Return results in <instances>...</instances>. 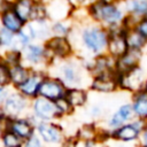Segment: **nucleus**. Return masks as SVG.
Wrapping results in <instances>:
<instances>
[{"label": "nucleus", "instance_id": "f257e3e1", "mask_svg": "<svg viewBox=\"0 0 147 147\" xmlns=\"http://www.w3.org/2000/svg\"><path fill=\"white\" fill-rule=\"evenodd\" d=\"M80 24L82 26L78 28V39L80 48L87 55L86 59H93L107 53L109 31L91 20Z\"/></svg>", "mask_w": 147, "mask_h": 147}, {"label": "nucleus", "instance_id": "f03ea898", "mask_svg": "<svg viewBox=\"0 0 147 147\" xmlns=\"http://www.w3.org/2000/svg\"><path fill=\"white\" fill-rule=\"evenodd\" d=\"M87 11L91 21L106 28L108 31L123 28L125 11L122 2L115 1H92L87 3Z\"/></svg>", "mask_w": 147, "mask_h": 147}, {"label": "nucleus", "instance_id": "7ed1b4c3", "mask_svg": "<svg viewBox=\"0 0 147 147\" xmlns=\"http://www.w3.org/2000/svg\"><path fill=\"white\" fill-rule=\"evenodd\" d=\"M48 74L51 76H54L59 78L67 88H87V86L84 84L86 76L91 77L90 72L84 68L83 62L80 57H71L63 61H55L49 68ZM92 78V77H91Z\"/></svg>", "mask_w": 147, "mask_h": 147}, {"label": "nucleus", "instance_id": "20e7f679", "mask_svg": "<svg viewBox=\"0 0 147 147\" xmlns=\"http://www.w3.org/2000/svg\"><path fill=\"white\" fill-rule=\"evenodd\" d=\"M30 107L31 100L22 95L15 88L10 90V92L1 105L2 113L7 118H18L29 116Z\"/></svg>", "mask_w": 147, "mask_h": 147}, {"label": "nucleus", "instance_id": "39448f33", "mask_svg": "<svg viewBox=\"0 0 147 147\" xmlns=\"http://www.w3.org/2000/svg\"><path fill=\"white\" fill-rule=\"evenodd\" d=\"M29 116L34 121L36 124L39 122H56L61 118L56 103L41 96H37L36 99L31 100Z\"/></svg>", "mask_w": 147, "mask_h": 147}, {"label": "nucleus", "instance_id": "423d86ee", "mask_svg": "<svg viewBox=\"0 0 147 147\" xmlns=\"http://www.w3.org/2000/svg\"><path fill=\"white\" fill-rule=\"evenodd\" d=\"M117 79L119 91H124L132 95L144 91L147 80V71L142 65H138L125 74L117 75Z\"/></svg>", "mask_w": 147, "mask_h": 147}, {"label": "nucleus", "instance_id": "0eeeda50", "mask_svg": "<svg viewBox=\"0 0 147 147\" xmlns=\"http://www.w3.org/2000/svg\"><path fill=\"white\" fill-rule=\"evenodd\" d=\"M36 134L46 147H60L67 138L57 122H39L36 124Z\"/></svg>", "mask_w": 147, "mask_h": 147}, {"label": "nucleus", "instance_id": "6e6552de", "mask_svg": "<svg viewBox=\"0 0 147 147\" xmlns=\"http://www.w3.org/2000/svg\"><path fill=\"white\" fill-rule=\"evenodd\" d=\"M44 46L53 60L55 61H63L71 59L75 55V48L71 40L67 37H54L52 36L47 41L44 42Z\"/></svg>", "mask_w": 147, "mask_h": 147}, {"label": "nucleus", "instance_id": "1a4fd4ad", "mask_svg": "<svg viewBox=\"0 0 147 147\" xmlns=\"http://www.w3.org/2000/svg\"><path fill=\"white\" fill-rule=\"evenodd\" d=\"M146 122L134 118L133 121L122 125L121 127L111 131L110 139L123 144H138Z\"/></svg>", "mask_w": 147, "mask_h": 147}, {"label": "nucleus", "instance_id": "9d476101", "mask_svg": "<svg viewBox=\"0 0 147 147\" xmlns=\"http://www.w3.org/2000/svg\"><path fill=\"white\" fill-rule=\"evenodd\" d=\"M1 130H9L23 141L36 134V123L30 116L18 118H7L0 123Z\"/></svg>", "mask_w": 147, "mask_h": 147}, {"label": "nucleus", "instance_id": "9b49d317", "mask_svg": "<svg viewBox=\"0 0 147 147\" xmlns=\"http://www.w3.org/2000/svg\"><path fill=\"white\" fill-rule=\"evenodd\" d=\"M67 91H68V88L64 86V84L59 78L46 74L41 82L38 96H41L49 101L56 102V101L65 98Z\"/></svg>", "mask_w": 147, "mask_h": 147}, {"label": "nucleus", "instance_id": "f8f14e48", "mask_svg": "<svg viewBox=\"0 0 147 147\" xmlns=\"http://www.w3.org/2000/svg\"><path fill=\"white\" fill-rule=\"evenodd\" d=\"M134 118L136 116H134L131 103L125 102V103H122L119 107L116 108V110L111 113V115L106 119V127H102V129L110 133L111 131L133 121Z\"/></svg>", "mask_w": 147, "mask_h": 147}, {"label": "nucleus", "instance_id": "ddd939ff", "mask_svg": "<svg viewBox=\"0 0 147 147\" xmlns=\"http://www.w3.org/2000/svg\"><path fill=\"white\" fill-rule=\"evenodd\" d=\"M88 90L99 94H111V93H115L116 91H119L117 74L114 72V74L92 77Z\"/></svg>", "mask_w": 147, "mask_h": 147}, {"label": "nucleus", "instance_id": "4468645a", "mask_svg": "<svg viewBox=\"0 0 147 147\" xmlns=\"http://www.w3.org/2000/svg\"><path fill=\"white\" fill-rule=\"evenodd\" d=\"M129 51L126 38H125V29L121 28L117 30L109 31V40L107 46V54L117 60L123 56Z\"/></svg>", "mask_w": 147, "mask_h": 147}, {"label": "nucleus", "instance_id": "2eb2a0df", "mask_svg": "<svg viewBox=\"0 0 147 147\" xmlns=\"http://www.w3.org/2000/svg\"><path fill=\"white\" fill-rule=\"evenodd\" d=\"M0 26L14 34L21 32L25 26V23L17 16L15 10L13 9V1H10L9 6L0 13Z\"/></svg>", "mask_w": 147, "mask_h": 147}, {"label": "nucleus", "instance_id": "dca6fc26", "mask_svg": "<svg viewBox=\"0 0 147 147\" xmlns=\"http://www.w3.org/2000/svg\"><path fill=\"white\" fill-rule=\"evenodd\" d=\"M46 74L47 72H44V71H32L31 76L18 88H16V91H18L22 95H24L29 100L36 99L38 96L41 82Z\"/></svg>", "mask_w": 147, "mask_h": 147}, {"label": "nucleus", "instance_id": "f3484780", "mask_svg": "<svg viewBox=\"0 0 147 147\" xmlns=\"http://www.w3.org/2000/svg\"><path fill=\"white\" fill-rule=\"evenodd\" d=\"M142 51H133L129 49L123 56L118 57L116 60L115 64V71L117 75L125 74L132 69H134L138 65H141V59H142Z\"/></svg>", "mask_w": 147, "mask_h": 147}, {"label": "nucleus", "instance_id": "a211bd4d", "mask_svg": "<svg viewBox=\"0 0 147 147\" xmlns=\"http://www.w3.org/2000/svg\"><path fill=\"white\" fill-rule=\"evenodd\" d=\"M32 36L33 42L44 44L52 37L51 21H32L25 24Z\"/></svg>", "mask_w": 147, "mask_h": 147}, {"label": "nucleus", "instance_id": "6ab92c4d", "mask_svg": "<svg viewBox=\"0 0 147 147\" xmlns=\"http://www.w3.org/2000/svg\"><path fill=\"white\" fill-rule=\"evenodd\" d=\"M137 119L147 122V92L140 91L131 95L130 101Z\"/></svg>", "mask_w": 147, "mask_h": 147}, {"label": "nucleus", "instance_id": "aec40b11", "mask_svg": "<svg viewBox=\"0 0 147 147\" xmlns=\"http://www.w3.org/2000/svg\"><path fill=\"white\" fill-rule=\"evenodd\" d=\"M126 15L137 20L147 17V0H129L122 2Z\"/></svg>", "mask_w": 147, "mask_h": 147}, {"label": "nucleus", "instance_id": "412c9836", "mask_svg": "<svg viewBox=\"0 0 147 147\" xmlns=\"http://www.w3.org/2000/svg\"><path fill=\"white\" fill-rule=\"evenodd\" d=\"M65 100L72 107L74 110L83 108L88 102V90L86 88H68Z\"/></svg>", "mask_w": 147, "mask_h": 147}, {"label": "nucleus", "instance_id": "4be33fe9", "mask_svg": "<svg viewBox=\"0 0 147 147\" xmlns=\"http://www.w3.org/2000/svg\"><path fill=\"white\" fill-rule=\"evenodd\" d=\"M33 70L28 68L24 64H18L15 67L9 68V76H10V87L18 88L32 74Z\"/></svg>", "mask_w": 147, "mask_h": 147}, {"label": "nucleus", "instance_id": "5701e85b", "mask_svg": "<svg viewBox=\"0 0 147 147\" xmlns=\"http://www.w3.org/2000/svg\"><path fill=\"white\" fill-rule=\"evenodd\" d=\"M33 2L34 1H32V0H16V1H13V9L15 10L17 16L25 24L31 22Z\"/></svg>", "mask_w": 147, "mask_h": 147}, {"label": "nucleus", "instance_id": "b1692460", "mask_svg": "<svg viewBox=\"0 0 147 147\" xmlns=\"http://www.w3.org/2000/svg\"><path fill=\"white\" fill-rule=\"evenodd\" d=\"M125 38H126L129 49L142 51L147 45V40L136 29L125 30Z\"/></svg>", "mask_w": 147, "mask_h": 147}, {"label": "nucleus", "instance_id": "393cba45", "mask_svg": "<svg viewBox=\"0 0 147 147\" xmlns=\"http://www.w3.org/2000/svg\"><path fill=\"white\" fill-rule=\"evenodd\" d=\"M74 22L71 20L64 21H55L51 22V30L52 36L54 37H67L69 38L72 30H74Z\"/></svg>", "mask_w": 147, "mask_h": 147}, {"label": "nucleus", "instance_id": "a878e982", "mask_svg": "<svg viewBox=\"0 0 147 147\" xmlns=\"http://www.w3.org/2000/svg\"><path fill=\"white\" fill-rule=\"evenodd\" d=\"M24 141L9 130H2L0 134V147H23Z\"/></svg>", "mask_w": 147, "mask_h": 147}, {"label": "nucleus", "instance_id": "bb28decb", "mask_svg": "<svg viewBox=\"0 0 147 147\" xmlns=\"http://www.w3.org/2000/svg\"><path fill=\"white\" fill-rule=\"evenodd\" d=\"M0 60L8 65L9 68L18 65V64H23L22 63V54L18 51H14V49H8L5 51L0 54Z\"/></svg>", "mask_w": 147, "mask_h": 147}, {"label": "nucleus", "instance_id": "cd10ccee", "mask_svg": "<svg viewBox=\"0 0 147 147\" xmlns=\"http://www.w3.org/2000/svg\"><path fill=\"white\" fill-rule=\"evenodd\" d=\"M32 21H49L48 8H47L46 2H42V1H34L33 2L31 22Z\"/></svg>", "mask_w": 147, "mask_h": 147}, {"label": "nucleus", "instance_id": "c85d7f7f", "mask_svg": "<svg viewBox=\"0 0 147 147\" xmlns=\"http://www.w3.org/2000/svg\"><path fill=\"white\" fill-rule=\"evenodd\" d=\"M15 40V34L0 26V49L2 52L11 48Z\"/></svg>", "mask_w": 147, "mask_h": 147}, {"label": "nucleus", "instance_id": "c756f323", "mask_svg": "<svg viewBox=\"0 0 147 147\" xmlns=\"http://www.w3.org/2000/svg\"><path fill=\"white\" fill-rule=\"evenodd\" d=\"M0 86L10 87V76H9V67L6 65L0 60Z\"/></svg>", "mask_w": 147, "mask_h": 147}, {"label": "nucleus", "instance_id": "7c9ffc66", "mask_svg": "<svg viewBox=\"0 0 147 147\" xmlns=\"http://www.w3.org/2000/svg\"><path fill=\"white\" fill-rule=\"evenodd\" d=\"M55 103H56V107H57V110H59V114H60L61 118H63L65 116H69L75 111L72 109V107L69 105V102L65 100V98L56 101Z\"/></svg>", "mask_w": 147, "mask_h": 147}, {"label": "nucleus", "instance_id": "2f4dec72", "mask_svg": "<svg viewBox=\"0 0 147 147\" xmlns=\"http://www.w3.org/2000/svg\"><path fill=\"white\" fill-rule=\"evenodd\" d=\"M88 115H90L91 118H93L94 121H96V119H99V118L103 115V109H102V107H101L100 105H98V103L92 105V106L90 107V109H88Z\"/></svg>", "mask_w": 147, "mask_h": 147}, {"label": "nucleus", "instance_id": "473e14b6", "mask_svg": "<svg viewBox=\"0 0 147 147\" xmlns=\"http://www.w3.org/2000/svg\"><path fill=\"white\" fill-rule=\"evenodd\" d=\"M23 147H46V145L40 140V138L37 134H34L24 141Z\"/></svg>", "mask_w": 147, "mask_h": 147}, {"label": "nucleus", "instance_id": "72a5a7b5", "mask_svg": "<svg viewBox=\"0 0 147 147\" xmlns=\"http://www.w3.org/2000/svg\"><path fill=\"white\" fill-rule=\"evenodd\" d=\"M134 29L147 40V17L140 20V21L137 23V25H136Z\"/></svg>", "mask_w": 147, "mask_h": 147}, {"label": "nucleus", "instance_id": "f704fd0d", "mask_svg": "<svg viewBox=\"0 0 147 147\" xmlns=\"http://www.w3.org/2000/svg\"><path fill=\"white\" fill-rule=\"evenodd\" d=\"M80 142L76 137H67L60 147H79Z\"/></svg>", "mask_w": 147, "mask_h": 147}, {"label": "nucleus", "instance_id": "c9c22d12", "mask_svg": "<svg viewBox=\"0 0 147 147\" xmlns=\"http://www.w3.org/2000/svg\"><path fill=\"white\" fill-rule=\"evenodd\" d=\"M137 145H138V147H147V122L145 124V127L142 130V133H141L140 139Z\"/></svg>", "mask_w": 147, "mask_h": 147}, {"label": "nucleus", "instance_id": "e433bc0d", "mask_svg": "<svg viewBox=\"0 0 147 147\" xmlns=\"http://www.w3.org/2000/svg\"><path fill=\"white\" fill-rule=\"evenodd\" d=\"M10 90H11V87H2V86H0V107H1L2 102L5 101L6 96L8 95V93L10 92Z\"/></svg>", "mask_w": 147, "mask_h": 147}, {"label": "nucleus", "instance_id": "4c0bfd02", "mask_svg": "<svg viewBox=\"0 0 147 147\" xmlns=\"http://www.w3.org/2000/svg\"><path fill=\"white\" fill-rule=\"evenodd\" d=\"M80 147H101L100 142L96 141H87V142H80Z\"/></svg>", "mask_w": 147, "mask_h": 147}, {"label": "nucleus", "instance_id": "58836bf2", "mask_svg": "<svg viewBox=\"0 0 147 147\" xmlns=\"http://www.w3.org/2000/svg\"><path fill=\"white\" fill-rule=\"evenodd\" d=\"M145 92H147V80H146V85H145V88H144Z\"/></svg>", "mask_w": 147, "mask_h": 147}]
</instances>
